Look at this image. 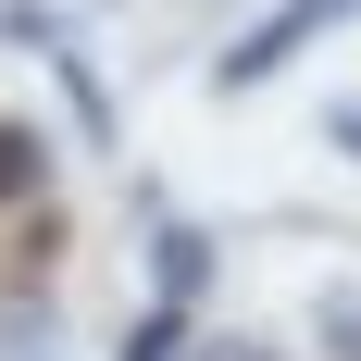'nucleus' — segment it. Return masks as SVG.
I'll return each mask as SVG.
<instances>
[{
	"label": "nucleus",
	"mask_w": 361,
	"mask_h": 361,
	"mask_svg": "<svg viewBox=\"0 0 361 361\" xmlns=\"http://www.w3.org/2000/svg\"><path fill=\"white\" fill-rule=\"evenodd\" d=\"M0 50H37V63L63 75V112H75V137H87V149H125V112H112L100 63H87V37H75L50 0H0Z\"/></svg>",
	"instance_id": "nucleus-1"
},
{
	"label": "nucleus",
	"mask_w": 361,
	"mask_h": 361,
	"mask_svg": "<svg viewBox=\"0 0 361 361\" xmlns=\"http://www.w3.org/2000/svg\"><path fill=\"white\" fill-rule=\"evenodd\" d=\"M349 13H361V0H274V13H262L237 50H212V87H224V100H250L262 75H287L299 50H312V37H336Z\"/></svg>",
	"instance_id": "nucleus-2"
},
{
	"label": "nucleus",
	"mask_w": 361,
	"mask_h": 361,
	"mask_svg": "<svg viewBox=\"0 0 361 361\" xmlns=\"http://www.w3.org/2000/svg\"><path fill=\"white\" fill-rule=\"evenodd\" d=\"M212 224H187V212H162L149 224V299H175V312H200V299H212Z\"/></svg>",
	"instance_id": "nucleus-3"
},
{
	"label": "nucleus",
	"mask_w": 361,
	"mask_h": 361,
	"mask_svg": "<svg viewBox=\"0 0 361 361\" xmlns=\"http://www.w3.org/2000/svg\"><path fill=\"white\" fill-rule=\"evenodd\" d=\"M50 200V125L0 112V212H37Z\"/></svg>",
	"instance_id": "nucleus-4"
},
{
	"label": "nucleus",
	"mask_w": 361,
	"mask_h": 361,
	"mask_svg": "<svg viewBox=\"0 0 361 361\" xmlns=\"http://www.w3.org/2000/svg\"><path fill=\"white\" fill-rule=\"evenodd\" d=\"M112 361H200V324H187V312H175V299H149V312H137V324H125V336H112Z\"/></svg>",
	"instance_id": "nucleus-5"
},
{
	"label": "nucleus",
	"mask_w": 361,
	"mask_h": 361,
	"mask_svg": "<svg viewBox=\"0 0 361 361\" xmlns=\"http://www.w3.org/2000/svg\"><path fill=\"white\" fill-rule=\"evenodd\" d=\"M0 361H63V324H50V299H0Z\"/></svg>",
	"instance_id": "nucleus-6"
},
{
	"label": "nucleus",
	"mask_w": 361,
	"mask_h": 361,
	"mask_svg": "<svg viewBox=\"0 0 361 361\" xmlns=\"http://www.w3.org/2000/svg\"><path fill=\"white\" fill-rule=\"evenodd\" d=\"M312 349H324V361H361V287H324V299H312Z\"/></svg>",
	"instance_id": "nucleus-7"
},
{
	"label": "nucleus",
	"mask_w": 361,
	"mask_h": 361,
	"mask_svg": "<svg viewBox=\"0 0 361 361\" xmlns=\"http://www.w3.org/2000/svg\"><path fill=\"white\" fill-rule=\"evenodd\" d=\"M200 361H287L274 336H200Z\"/></svg>",
	"instance_id": "nucleus-8"
},
{
	"label": "nucleus",
	"mask_w": 361,
	"mask_h": 361,
	"mask_svg": "<svg viewBox=\"0 0 361 361\" xmlns=\"http://www.w3.org/2000/svg\"><path fill=\"white\" fill-rule=\"evenodd\" d=\"M324 149H336V162H361V100H336V112H324Z\"/></svg>",
	"instance_id": "nucleus-9"
}]
</instances>
